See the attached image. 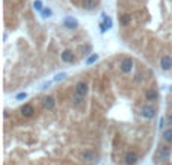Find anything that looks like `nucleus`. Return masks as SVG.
<instances>
[{"instance_id":"1","label":"nucleus","mask_w":172,"mask_h":165,"mask_svg":"<svg viewBox=\"0 0 172 165\" xmlns=\"http://www.w3.org/2000/svg\"><path fill=\"white\" fill-rule=\"evenodd\" d=\"M140 114H142L143 118L151 120V118L156 117V108H154V106H150V105H145V106L140 109Z\"/></svg>"},{"instance_id":"2","label":"nucleus","mask_w":172,"mask_h":165,"mask_svg":"<svg viewBox=\"0 0 172 165\" xmlns=\"http://www.w3.org/2000/svg\"><path fill=\"white\" fill-rule=\"evenodd\" d=\"M169 156H171V149H169V145L160 144L159 149H157V158H160V159H168Z\"/></svg>"},{"instance_id":"3","label":"nucleus","mask_w":172,"mask_h":165,"mask_svg":"<svg viewBox=\"0 0 172 165\" xmlns=\"http://www.w3.org/2000/svg\"><path fill=\"white\" fill-rule=\"evenodd\" d=\"M119 68H121V71L122 73H130L131 70H133V61L130 59V58H124L122 61H121V64H119Z\"/></svg>"},{"instance_id":"4","label":"nucleus","mask_w":172,"mask_h":165,"mask_svg":"<svg viewBox=\"0 0 172 165\" xmlns=\"http://www.w3.org/2000/svg\"><path fill=\"white\" fill-rule=\"evenodd\" d=\"M80 159L85 161V162H95L97 155H95L92 150H83V152L80 153Z\"/></svg>"},{"instance_id":"5","label":"nucleus","mask_w":172,"mask_h":165,"mask_svg":"<svg viewBox=\"0 0 172 165\" xmlns=\"http://www.w3.org/2000/svg\"><path fill=\"white\" fill-rule=\"evenodd\" d=\"M160 67H162V70H165V71H168V70L172 68V58L169 55L162 56V59H160Z\"/></svg>"},{"instance_id":"6","label":"nucleus","mask_w":172,"mask_h":165,"mask_svg":"<svg viewBox=\"0 0 172 165\" xmlns=\"http://www.w3.org/2000/svg\"><path fill=\"white\" fill-rule=\"evenodd\" d=\"M137 159H139V156H137L136 152H127L126 156H124V161H126L127 165H134L137 162Z\"/></svg>"},{"instance_id":"7","label":"nucleus","mask_w":172,"mask_h":165,"mask_svg":"<svg viewBox=\"0 0 172 165\" xmlns=\"http://www.w3.org/2000/svg\"><path fill=\"white\" fill-rule=\"evenodd\" d=\"M101 18H103V23L100 24V27H101V32L104 34L107 29H110V27H112V20H110L106 14H101Z\"/></svg>"},{"instance_id":"8","label":"nucleus","mask_w":172,"mask_h":165,"mask_svg":"<svg viewBox=\"0 0 172 165\" xmlns=\"http://www.w3.org/2000/svg\"><path fill=\"white\" fill-rule=\"evenodd\" d=\"M64 24H65V27H68V29H76V27H79V21H77L74 17H67V18L64 20Z\"/></svg>"},{"instance_id":"9","label":"nucleus","mask_w":172,"mask_h":165,"mask_svg":"<svg viewBox=\"0 0 172 165\" xmlns=\"http://www.w3.org/2000/svg\"><path fill=\"white\" fill-rule=\"evenodd\" d=\"M86 92H88V83L86 82H79L77 85H76V94H79V95H83L85 97Z\"/></svg>"},{"instance_id":"10","label":"nucleus","mask_w":172,"mask_h":165,"mask_svg":"<svg viewBox=\"0 0 172 165\" xmlns=\"http://www.w3.org/2000/svg\"><path fill=\"white\" fill-rule=\"evenodd\" d=\"M43 105H44V108H45V109H53V108H54V105H56V102H54V97H51V95H47V97H44Z\"/></svg>"},{"instance_id":"11","label":"nucleus","mask_w":172,"mask_h":165,"mask_svg":"<svg viewBox=\"0 0 172 165\" xmlns=\"http://www.w3.org/2000/svg\"><path fill=\"white\" fill-rule=\"evenodd\" d=\"M33 112H35V108L32 106V105H24L23 108H21V114L24 115V117H32L33 115Z\"/></svg>"},{"instance_id":"12","label":"nucleus","mask_w":172,"mask_h":165,"mask_svg":"<svg viewBox=\"0 0 172 165\" xmlns=\"http://www.w3.org/2000/svg\"><path fill=\"white\" fill-rule=\"evenodd\" d=\"M145 97H146V100H150V102H154V100H157L159 94H157V91H156V89L150 88V89H146V91H145Z\"/></svg>"},{"instance_id":"13","label":"nucleus","mask_w":172,"mask_h":165,"mask_svg":"<svg viewBox=\"0 0 172 165\" xmlns=\"http://www.w3.org/2000/svg\"><path fill=\"white\" fill-rule=\"evenodd\" d=\"M60 58H62V61H64V62H73V61H74V55H73V52H70V50L62 52Z\"/></svg>"},{"instance_id":"14","label":"nucleus","mask_w":172,"mask_h":165,"mask_svg":"<svg viewBox=\"0 0 172 165\" xmlns=\"http://www.w3.org/2000/svg\"><path fill=\"white\" fill-rule=\"evenodd\" d=\"M83 8H85L86 11H94V9L97 8V2H95V0H85Z\"/></svg>"},{"instance_id":"15","label":"nucleus","mask_w":172,"mask_h":165,"mask_svg":"<svg viewBox=\"0 0 172 165\" xmlns=\"http://www.w3.org/2000/svg\"><path fill=\"white\" fill-rule=\"evenodd\" d=\"M83 102H85V97L83 95H79V94H74L73 95V105L74 106H80Z\"/></svg>"},{"instance_id":"16","label":"nucleus","mask_w":172,"mask_h":165,"mask_svg":"<svg viewBox=\"0 0 172 165\" xmlns=\"http://www.w3.org/2000/svg\"><path fill=\"white\" fill-rule=\"evenodd\" d=\"M163 141L165 142H172V129L163 130Z\"/></svg>"},{"instance_id":"17","label":"nucleus","mask_w":172,"mask_h":165,"mask_svg":"<svg viewBox=\"0 0 172 165\" xmlns=\"http://www.w3.org/2000/svg\"><path fill=\"white\" fill-rule=\"evenodd\" d=\"M33 9L38 11V12H43L44 11L43 9V2H41V0H35V2H33Z\"/></svg>"},{"instance_id":"18","label":"nucleus","mask_w":172,"mask_h":165,"mask_svg":"<svg viewBox=\"0 0 172 165\" xmlns=\"http://www.w3.org/2000/svg\"><path fill=\"white\" fill-rule=\"evenodd\" d=\"M97 59H98V55H97V53H94V55H91V56L86 59V64H88V65H91V64H94Z\"/></svg>"},{"instance_id":"19","label":"nucleus","mask_w":172,"mask_h":165,"mask_svg":"<svg viewBox=\"0 0 172 165\" xmlns=\"http://www.w3.org/2000/svg\"><path fill=\"white\" fill-rule=\"evenodd\" d=\"M119 23H121L122 26L129 24V23H130V15H127V14H126V15H122V17L119 18Z\"/></svg>"},{"instance_id":"20","label":"nucleus","mask_w":172,"mask_h":165,"mask_svg":"<svg viewBox=\"0 0 172 165\" xmlns=\"http://www.w3.org/2000/svg\"><path fill=\"white\" fill-rule=\"evenodd\" d=\"M65 77H67V73H59V74L54 76V82H60V81H64Z\"/></svg>"},{"instance_id":"21","label":"nucleus","mask_w":172,"mask_h":165,"mask_svg":"<svg viewBox=\"0 0 172 165\" xmlns=\"http://www.w3.org/2000/svg\"><path fill=\"white\" fill-rule=\"evenodd\" d=\"M41 14H43L44 18H47V17H51V9H44Z\"/></svg>"},{"instance_id":"22","label":"nucleus","mask_w":172,"mask_h":165,"mask_svg":"<svg viewBox=\"0 0 172 165\" xmlns=\"http://www.w3.org/2000/svg\"><path fill=\"white\" fill-rule=\"evenodd\" d=\"M26 97H27V94H26V92H20V94H17V97H15V99H17V100H23V99H26Z\"/></svg>"},{"instance_id":"23","label":"nucleus","mask_w":172,"mask_h":165,"mask_svg":"<svg viewBox=\"0 0 172 165\" xmlns=\"http://www.w3.org/2000/svg\"><path fill=\"white\" fill-rule=\"evenodd\" d=\"M91 48H92V47L88 44L86 47H83V53H85V55H89V53H91Z\"/></svg>"},{"instance_id":"24","label":"nucleus","mask_w":172,"mask_h":165,"mask_svg":"<svg viewBox=\"0 0 172 165\" xmlns=\"http://www.w3.org/2000/svg\"><path fill=\"white\" fill-rule=\"evenodd\" d=\"M143 79V76L142 74H136V77H134V82H140Z\"/></svg>"},{"instance_id":"25","label":"nucleus","mask_w":172,"mask_h":165,"mask_svg":"<svg viewBox=\"0 0 172 165\" xmlns=\"http://www.w3.org/2000/svg\"><path fill=\"white\" fill-rule=\"evenodd\" d=\"M165 118H160V124H159V127H160V129H162V127H163V126H165Z\"/></svg>"},{"instance_id":"26","label":"nucleus","mask_w":172,"mask_h":165,"mask_svg":"<svg viewBox=\"0 0 172 165\" xmlns=\"http://www.w3.org/2000/svg\"><path fill=\"white\" fill-rule=\"evenodd\" d=\"M168 123L172 126V114H171V115H168Z\"/></svg>"},{"instance_id":"27","label":"nucleus","mask_w":172,"mask_h":165,"mask_svg":"<svg viewBox=\"0 0 172 165\" xmlns=\"http://www.w3.org/2000/svg\"><path fill=\"white\" fill-rule=\"evenodd\" d=\"M165 165H166V164H165Z\"/></svg>"}]
</instances>
